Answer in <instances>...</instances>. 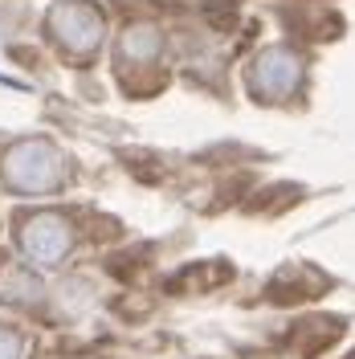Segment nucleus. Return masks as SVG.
Here are the masks:
<instances>
[]
</instances>
